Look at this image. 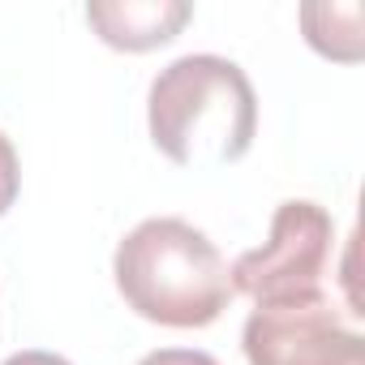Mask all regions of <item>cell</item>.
Returning <instances> with one entry per match:
<instances>
[{"mask_svg": "<svg viewBox=\"0 0 365 365\" xmlns=\"http://www.w3.org/2000/svg\"><path fill=\"white\" fill-rule=\"evenodd\" d=\"M146 120L155 146L180 168L237 163L258 133V95L228 56H180L150 82Z\"/></svg>", "mask_w": 365, "mask_h": 365, "instance_id": "1", "label": "cell"}, {"mask_svg": "<svg viewBox=\"0 0 365 365\" xmlns=\"http://www.w3.org/2000/svg\"><path fill=\"white\" fill-rule=\"evenodd\" d=\"M116 288L133 314L159 327H211L228 301L232 279L215 241L185 220H142L112 258Z\"/></svg>", "mask_w": 365, "mask_h": 365, "instance_id": "2", "label": "cell"}, {"mask_svg": "<svg viewBox=\"0 0 365 365\" xmlns=\"http://www.w3.org/2000/svg\"><path fill=\"white\" fill-rule=\"evenodd\" d=\"M335 250V224L318 202L292 198L279 202L271 220V237L241 254L228 271L232 292H245L254 305H301L318 301L327 267Z\"/></svg>", "mask_w": 365, "mask_h": 365, "instance_id": "3", "label": "cell"}, {"mask_svg": "<svg viewBox=\"0 0 365 365\" xmlns=\"http://www.w3.org/2000/svg\"><path fill=\"white\" fill-rule=\"evenodd\" d=\"M250 365H365V339L327 297L301 305H258L241 331Z\"/></svg>", "mask_w": 365, "mask_h": 365, "instance_id": "4", "label": "cell"}, {"mask_svg": "<svg viewBox=\"0 0 365 365\" xmlns=\"http://www.w3.org/2000/svg\"><path fill=\"white\" fill-rule=\"evenodd\" d=\"M190 18L194 5H185V0H91L86 5V22L95 26V35L120 52L163 48L180 35Z\"/></svg>", "mask_w": 365, "mask_h": 365, "instance_id": "5", "label": "cell"}, {"mask_svg": "<svg viewBox=\"0 0 365 365\" xmlns=\"http://www.w3.org/2000/svg\"><path fill=\"white\" fill-rule=\"evenodd\" d=\"M301 26L309 48H318L331 61H356L361 56V5H305Z\"/></svg>", "mask_w": 365, "mask_h": 365, "instance_id": "6", "label": "cell"}, {"mask_svg": "<svg viewBox=\"0 0 365 365\" xmlns=\"http://www.w3.org/2000/svg\"><path fill=\"white\" fill-rule=\"evenodd\" d=\"M18 185H22V172H18V150L14 142L0 133V215H5L18 198Z\"/></svg>", "mask_w": 365, "mask_h": 365, "instance_id": "7", "label": "cell"}, {"mask_svg": "<svg viewBox=\"0 0 365 365\" xmlns=\"http://www.w3.org/2000/svg\"><path fill=\"white\" fill-rule=\"evenodd\" d=\"M138 365H220L211 352H198V348H159L150 356H142Z\"/></svg>", "mask_w": 365, "mask_h": 365, "instance_id": "8", "label": "cell"}, {"mask_svg": "<svg viewBox=\"0 0 365 365\" xmlns=\"http://www.w3.org/2000/svg\"><path fill=\"white\" fill-rule=\"evenodd\" d=\"M5 365H69V361L56 356V352H39V348H31V352H14Z\"/></svg>", "mask_w": 365, "mask_h": 365, "instance_id": "9", "label": "cell"}]
</instances>
